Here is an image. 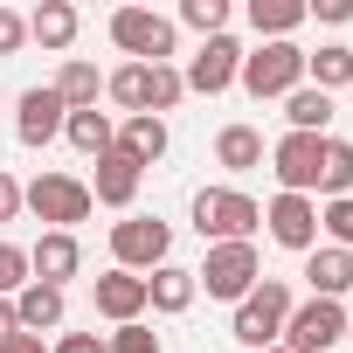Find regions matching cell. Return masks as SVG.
<instances>
[{
    "label": "cell",
    "mask_w": 353,
    "mask_h": 353,
    "mask_svg": "<svg viewBox=\"0 0 353 353\" xmlns=\"http://www.w3.org/2000/svg\"><path fill=\"white\" fill-rule=\"evenodd\" d=\"M145 305L152 312H188L194 305V270H181V263H159V270H145Z\"/></svg>",
    "instance_id": "20"
},
{
    "label": "cell",
    "mask_w": 353,
    "mask_h": 353,
    "mask_svg": "<svg viewBox=\"0 0 353 353\" xmlns=\"http://www.w3.org/2000/svg\"><path fill=\"white\" fill-rule=\"evenodd\" d=\"M270 173H277V194H319V139L284 132L270 145Z\"/></svg>",
    "instance_id": "11"
},
{
    "label": "cell",
    "mask_w": 353,
    "mask_h": 353,
    "mask_svg": "<svg viewBox=\"0 0 353 353\" xmlns=\"http://www.w3.org/2000/svg\"><path fill=\"white\" fill-rule=\"evenodd\" d=\"M305 14H319V21H353V0H305Z\"/></svg>",
    "instance_id": "37"
},
{
    "label": "cell",
    "mask_w": 353,
    "mask_h": 353,
    "mask_svg": "<svg viewBox=\"0 0 353 353\" xmlns=\"http://www.w3.org/2000/svg\"><path fill=\"white\" fill-rule=\"evenodd\" d=\"M319 194L325 201H346L353 194V139H319Z\"/></svg>",
    "instance_id": "21"
},
{
    "label": "cell",
    "mask_w": 353,
    "mask_h": 353,
    "mask_svg": "<svg viewBox=\"0 0 353 353\" xmlns=\"http://www.w3.org/2000/svg\"><path fill=\"white\" fill-rule=\"evenodd\" d=\"M339 339H346V305H332V298L291 305V319H284V332H277L284 353H325V346H339Z\"/></svg>",
    "instance_id": "7"
},
{
    "label": "cell",
    "mask_w": 353,
    "mask_h": 353,
    "mask_svg": "<svg viewBox=\"0 0 353 353\" xmlns=\"http://www.w3.org/2000/svg\"><path fill=\"white\" fill-rule=\"evenodd\" d=\"M21 42H28V21H21L14 8H0V56H14Z\"/></svg>",
    "instance_id": "34"
},
{
    "label": "cell",
    "mask_w": 353,
    "mask_h": 353,
    "mask_svg": "<svg viewBox=\"0 0 353 353\" xmlns=\"http://www.w3.org/2000/svg\"><path fill=\"white\" fill-rule=\"evenodd\" d=\"M77 270H83V243L63 236V229H42L35 250H28V284H56V291H63Z\"/></svg>",
    "instance_id": "12"
},
{
    "label": "cell",
    "mask_w": 353,
    "mask_h": 353,
    "mask_svg": "<svg viewBox=\"0 0 353 353\" xmlns=\"http://www.w3.org/2000/svg\"><path fill=\"white\" fill-rule=\"evenodd\" d=\"M0 353H49V339H42V332H14V339L0 346Z\"/></svg>",
    "instance_id": "38"
},
{
    "label": "cell",
    "mask_w": 353,
    "mask_h": 353,
    "mask_svg": "<svg viewBox=\"0 0 353 353\" xmlns=\"http://www.w3.org/2000/svg\"><path fill=\"white\" fill-rule=\"evenodd\" d=\"M90 305H97V319L132 325V319H145V277H132V270H104V277H90Z\"/></svg>",
    "instance_id": "13"
},
{
    "label": "cell",
    "mask_w": 353,
    "mask_h": 353,
    "mask_svg": "<svg viewBox=\"0 0 353 353\" xmlns=\"http://www.w3.org/2000/svg\"><path fill=\"white\" fill-rule=\"evenodd\" d=\"M104 97L125 104V118H145V104H152V63H125V70H111V77H104Z\"/></svg>",
    "instance_id": "23"
},
{
    "label": "cell",
    "mask_w": 353,
    "mask_h": 353,
    "mask_svg": "<svg viewBox=\"0 0 353 353\" xmlns=\"http://www.w3.org/2000/svg\"><path fill=\"white\" fill-rule=\"evenodd\" d=\"M104 346H111V353H166V346H159V332H152L145 319H132V325H118V332H111Z\"/></svg>",
    "instance_id": "32"
},
{
    "label": "cell",
    "mask_w": 353,
    "mask_h": 353,
    "mask_svg": "<svg viewBox=\"0 0 353 353\" xmlns=\"http://www.w3.org/2000/svg\"><path fill=\"white\" fill-rule=\"evenodd\" d=\"M28 284V250L21 243H0V298H14Z\"/></svg>",
    "instance_id": "33"
},
{
    "label": "cell",
    "mask_w": 353,
    "mask_h": 353,
    "mask_svg": "<svg viewBox=\"0 0 353 353\" xmlns=\"http://www.w3.org/2000/svg\"><path fill=\"white\" fill-rule=\"evenodd\" d=\"M14 215H21V181L0 166V222H14Z\"/></svg>",
    "instance_id": "36"
},
{
    "label": "cell",
    "mask_w": 353,
    "mask_h": 353,
    "mask_svg": "<svg viewBox=\"0 0 353 353\" xmlns=\"http://www.w3.org/2000/svg\"><path fill=\"white\" fill-rule=\"evenodd\" d=\"M236 70H243V42H236V35H208V42L188 56L181 83H188V90H201V97H222V90L236 83Z\"/></svg>",
    "instance_id": "9"
},
{
    "label": "cell",
    "mask_w": 353,
    "mask_h": 353,
    "mask_svg": "<svg viewBox=\"0 0 353 353\" xmlns=\"http://www.w3.org/2000/svg\"><path fill=\"white\" fill-rule=\"evenodd\" d=\"M319 229L332 250H353V194L346 201H319Z\"/></svg>",
    "instance_id": "31"
},
{
    "label": "cell",
    "mask_w": 353,
    "mask_h": 353,
    "mask_svg": "<svg viewBox=\"0 0 353 353\" xmlns=\"http://www.w3.org/2000/svg\"><path fill=\"white\" fill-rule=\"evenodd\" d=\"M284 118H291V132L325 139V132H332V97H325V90H312V83H298V90L284 97Z\"/></svg>",
    "instance_id": "24"
},
{
    "label": "cell",
    "mask_w": 353,
    "mask_h": 353,
    "mask_svg": "<svg viewBox=\"0 0 353 353\" xmlns=\"http://www.w3.org/2000/svg\"><path fill=\"white\" fill-rule=\"evenodd\" d=\"M63 139H70L83 159H104V152L118 145V125H111V111H70V118H63Z\"/></svg>",
    "instance_id": "22"
},
{
    "label": "cell",
    "mask_w": 353,
    "mask_h": 353,
    "mask_svg": "<svg viewBox=\"0 0 353 353\" xmlns=\"http://www.w3.org/2000/svg\"><path fill=\"white\" fill-rule=\"evenodd\" d=\"M111 42H118L132 63H166L173 42H181V28H173L166 14H152V8H118V14H111Z\"/></svg>",
    "instance_id": "8"
},
{
    "label": "cell",
    "mask_w": 353,
    "mask_h": 353,
    "mask_svg": "<svg viewBox=\"0 0 353 353\" xmlns=\"http://www.w3.org/2000/svg\"><path fill=\"white\" fill-rule=\"evenodd\" d=\"M63 291L56 284H21L14 291V319H21V332H63Z\"/></svg>",
    "instance_id": "19"
},
{
    "label": "cell",
    "mask_w": 353,
    "mask_h": 353,
    "mask_svg": "<svg viewBox=\"0 0 353 353\" xmlns=\"http://www.w3.org/2000/svg\"><path fill=\"white\" fill-rule=\"evenodd\" d=\"M256 222H263V208H256L243 188H201V194H194V229H201V243H256Z\"/></svg>",
    "instance_id": "3"
},
{
    "label": "cell",
    "mask_w": 353,
    "mask_h": 353,
    "mask_svg": "<svg viewBox=\"0 0 353 353\" xmlns=\"http://www.w3.org/2000/svg\"><path fill=\"white\" fill-rule=\"evenodd\" d=\"M188 97V83H181V70L173 63H152V104H145V118H166L173 104Z\"/></svg>",
    "instance_id": "30"
},
{
    "label": "cell",
    "mask_w": 353,
    "mask_h": 353,
    "mask_svg": "<svg viewBox=\"0 0 353 353\" xmlns=\"http://www.w3.org/2000/svg\"><path fill=\"white\" fill-rule=\"evenodd\" d=\"M236 83H243L256 104H263V97H291V90L305 83V49H298V42H256V49H243Z\"/></svg>",
    "instance_id": "2"
},
{
    "label": "cell",
    "mask_w": 353,
    "mask_h": 353,
    "mask_svg": "<svg viewBox=\"0 0 353 353\" xmlns=\"http://www.w3.org/2000/svg\"><path fill=\"white\" fill-rule=\"evenodd\" d=\"M139 181H145V166H139V159H125V152L111 145V152L97 159V173H90V201H104V208H132Z\"/></svg>",
    "instance_id": "15"
},
{
    "label": "cell",
    "mask_w": 353,
    "mask_h": 353,
    "mask_svg": "<svg viewBox=\"0 0 353 353\" xmlns=\"http://www.w3.org/2000/svg\"><path fill=\"white\" fill-rule=\"evenodd\" d=\"M14 332H21V319H14V298H0V346H8Z\"/></svg>",
    "instance_id": "39"
},
{
    "label": "cell",
    "mask_w": 353,
    "mask_h": 353,
    "mask_svg": "<svg viewBox=\"0 0 353 353\" xmlns=\"http://www.w3.org/2000/svg\"><path fill=\"white\" fill-rule=\"evenodd\" d=\"M63 97L49 90V83H35V90H21V111H14V139L21 145H49V139H63Z\"/></svg>",
    "instance_id": "14"
},
{
    "label": "cell",
    "mask_w": 353,
    "mask_h": 353,
    "mask_svg": "<svg viewBox=\"0 0 353 353\" xmlns=\"http://www.w3.org/2000/svg\"><path fill=\"white\" fill-rule=\"evenodd\" d=\"M263 229H270L277 250L312 256V250H319V201H312V194H277V201L263 208Z\"/></svg>",
    "instance_id": "10"
},
{
    "label": "cell",
    "mask_w": 353,
    "mask_h": 353,
    "mask_svg": "<svg viewBox=\"0 0 353 353\" xmlns=\"http://www.w3.org/2000/svg\"><path fill=\"white\" fill-rule=\"evenodd\" d=\"M49 353H111V346H104V332H63Z\"/></svg>",
    "instance_id": "35"
},
{
    "label": "cell",
    "mask_w": 353,
    "mask_h": 353,
    "mask_svg": "<svg viewBox=\"0 0 353 353\" xmlns=\"http://www.w3.org/2000/svg\"><path fill=\"white\" fill-rule=\"evenodd\" d=\"M56 97H63V111H97V97H104V77H97V63H83V56H63V70H56V83H49Z\"/></svg>",
    "instance_id": "18"
},
{
    "label": "cell",
    "mask_w": 353,
    "mask_h": 353,
    "mask_svg": "<svg viewBox=\"0 0 353 353\" xmlns=\"http://www.w3.org/2000/svg\"><path fill=\"white\" fill-rule=\"evenodd\" d=\"M215 159H222L229 173H256V166H263V132H256V125H222Z\"/></svg>",
    "instance_id": "26"
},
{
    "label": "cell",
    "mask_w": 353,
    "mask_h": 353,
    "mask_svg": "<svg viewBox=\"0 0 353 353\" xmlns=\"http://www.w3.org/2000/svg\"><path fill=\"white\" fill-rule=\"evenodd\" d=\"M159 263H173V229H166L159 215L111 222V270H132V277H145V270H159Z\"/></svg>",
    "instance_id": "5"
},
{
    "label": "cell",
    "mask_w": 353,
    "mask_h": 353,
    "mask_svg": "<svg viewBox=\"0 0 353 353\" xmlns=\"http://www.w3.org/2000/svg\"><path fill=\"white\" fill-rule=\"evenodd\" d=\"M77 28H83V14L70 8V0H42V8L28 14V42H42L49 56H63L77 42Z\"/></svg>",
    "instance_id": "17"
},
{
    "label": "cell",
    "mask_w": 353,
    "mask_h": 353,
    "mask_svg": "<svg viewBox=\"0 0 353 353\" xmlns=\"http://www.w3.org/2000/svg\"><path fill=\"white\" fill-rule=\"evenodd\" d=\"M305 77H312V90H325V97L346 90V83H353V49H346V42H325L319 56H305Z\"/></svg>",
    "instance_id": "27"
},
{
    "label": "cell",
    "mask_w": 353,
    "mask_h": 353,
    "mask_svg": "<svg viewBox=\"0 0 353 353\" xmlns=\"http://www.w3.org/2000/svg\"><path fill=\"white\" fill-rule=\"evenodd\" d=\"M256 284H263V256H256V243H208V256H201V270H194V291L243 305Z\"/></svg>",
    "instance_id": "1"
},
{
    "label": "cell",
    "mask_w": 353,
    "mask_h": 353,
    "mask_svg": "<svg viewBox=\"0 0 353 353\" xmlns=\"http://www.w3.org/2000/svg\"><path fill=\"white\" fill-rule=\"evenodd\" d=\"M346 339H353V312H346Z\"/></svg>",
    "instance_id": "40"
},
{
    "label": "cell",
    "mask_w": 353,
    "mask_h": 353,
    "mask_svg": "<svg viewBox=\"0 0 353 353\" xmlns=\"http://www.w3.org/2000/svg\"><path fill=\"white\" fill-rule=\"evenodd\" d=\"M118 152L139 159V166L166 159V118H125V125H118Z\"/></svg>",
    "instance_id": "25"
},
{
    "label": "cell",
    "mask_w": 353,
    "mask_h": 353,
    "mask_svg": "<svg viewBox=\"0 0 353 353\" xmlns=\"http://www.w3.org/2000/svg\"><path fill=\"white\" fill-rule=\"evenodd\" d=\"M305 284H312V298H346L353 291V250H332V243H319L312 256H305Z\"/></svg>",
    "instance_id": "16"
},
{
    "label": "cell",
    "mask_w": 353,
    "mask_h": 353,
    "mask_svg": "<svg viewBox=\"0 0 353 353\" xmlns=\"http://www.w3.org/2000/svg\"><path fill=\"white\" fill-rule=\"evenodd\" d=\"M284 319H291V284H284V277H263V284L236 305V325H229V332H236L250 353H263V346H277Z\"/></svg>",
    "instance_id": "6"
},
{
    "label": "cell",
    "mask_w": 353,
    "mask_h": 353,
    "mask_svg": "<svg viewBox=\"0 0 353 353\" xmlns=\"http://www.w3.org/2000/svg\"><path fill=\"white\" fill-rule=\"evenodd\" d=\"M21 208H35L49 229H63V236H77V222H90V181H77V173H42V181H28L21 188Z\"/></svg>",
    "instance_id": "4"
},
{
    "label": "cell",
    "mask_w": 353,
    "mask_h": 353,
    "mask_svg": "<svg viewBox=\"0 0 353 353\" xmlns=\"http://www.w3.org/2000/svg\"><path fill=\"white\" fill-rule=\"evenodd\" d=\"M298 21H305V0H250V28L263 42H291Z\"/></svg>",
    "instance_id": "28"
},
{
    "label": "cell",
    "mask_w": 353,
    "mask_h": 353,
    "mask_svg": "<svg viewBox=\"0 0 353 353\" xmlns=\"http://www.w3.org/2000/svg\"><path fill=\"white\" fill-rule=\"evenodd\" d=\"M181 21L208 42V35H229V0H181Z\"/></svg>",
    "instance_id": "29"
},
{
    "label": "cell",
    "mask_w": 353,
    "mask_h": 353,
    "mask_svg": "<svg viewBox=\"0 0 353 353\" xmlns=\"http://www.w3.org/2000/svg\"><path fill=\"white\" fill-rule=\"evenodd\" d=\"M263 353H284V346H263Z\"/></svg>",
    "instance_id": "41"
}]
</instances>
